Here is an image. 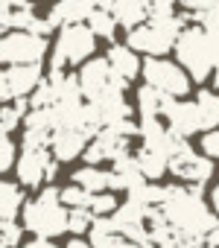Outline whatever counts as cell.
I'll use <instances>...</instances> for the list:
<instances>
[{"instance_id": "obj_10", "label": "cell", "mask_w": 219, "mask_h": 248, "mask_svg": "<svg viewBox=\"0 0 219 248\" xmlns=\"http://www.w3.org/2000/svg\"><path fill=\"white\" fill-rule=\"evenodd\" d=\"M164 123H167V129L181 140L204 132L202 111H199V105L193 99H170L167 108H164Z\"/></svg>"}, {"instance_id": "obj_22", "label": "cell", "mask_w": 219, "mask_h": 248, "mask_svg": "<svg viewBox=\"0 0 219 248\" xmlns=\"http://www.w3.org/2000/svg\"><path fill=\"white\" fill-rule=\"evenodd\" d=\"M30 111V99H12L0 105V135H12Z\"/></svg>"}, {"instance_id": "obj_32", "label": "cell", "mask_w": 219, "mask_h": 248, "mask_svg": "<svg viewBox=\"0 0 219 248\" xmlns=\"http://www.w3.org/2000/svg\"><path fill=\"white\" fill-rule=\"evenodd\" d=\"M64 248H94L91 245V239H82V236H73V239H67V245Z\"/></svg>"}, {"instance_id": "obj_4", "label": "cell", "mask_w": 219, "mask_h": 248, "mask_svg": "<svg viewBox=\"0 0 219 248\" xmlns=\"http://www.w3.org/2000/svg\"><path fill=\"white\" fill-rule=\"evenodd\" d=\"M187 18L170 15V18H146L141 27L126 32V44L135 53H146V56H167L175 47L178 32L184 30Z\"/></svg>"}, {"instance_id": "obj_27", "label": "cell", "mask_w": 219, "mask_h": 248, "mask_svg": "<svg viewBox=\"0 0 219 248\" xmlns=\"http://www.w3.org/2000/svg\"><path fill=\"white\" fill-rule=\"evenodd\" d=\"M15 161H18V146H15V140H12L9 135H0V175L9 172V170L15 167Z\"/></svg>"}, {"instance_id": "obj_1", "label": "cell", "mask_w": 219, "mask_h": 248, "mask_svg": "<svg viewBox=\"0 0 219 248\" xmlns=\"http://www.w3.org/2000/svg\"><path fill=\"white\" fill-rule=\"evenodd\" d=\"M167 222L181 239H207V233L216 228V216L202 199L199 187H167V199L161 204Z\"/></svg>"}, {"instance_id": "obj_16", "label": "cell", "mask_w": 219, "mask_h": 248, "mask_svg": "<svg viewBox=\"0 0 219 248\" xmlns=\"http://www.w3.org/2000/svg\"><path fill=\"white\" fill-rule=\"evenodd\" d=\"M88 233H91V245L94 248H138L135 242H129L117 231V225L111 222V216H96Z\"/></svg>"}, {"instance_id": "obj_14", "label": "cell", "mask_w": 219, "mask_h": 248, "mask_svg": "<svg viewBox=\"0 0 219 248\" xmlns=\"http://www.w3.org/2000/svg\"><path fill=\"white\" fill-rule=\"evenodd\" d=\"M99 3L96 0H56V3L50 6V15H47V21H50V27L56 30H62V27H70V24H85L88 21V15L96 9Z\"/></svg>"}, {"instance_id": "obj_2", "label": "cell", "mask_w": 219, "mask_h": 248, "mask_svg": "<svg viewBox=\"0 0 219 248\" xmlns=\"http://www.w3.org/2000/svg\"><path fill=\"white\" fill-rule=\"evenodd\" d=\"M67 216H70V207L62 204L56 187H41L38 196L30 199L21 210L24 231L35 233L41 239H56V236L67 233Z\"/></svg>"}, {"instance_id": "obj_3", "label": "cell", "mask_w": 219, "mask_h": 248, "mask_svg": "<svg viewBox=\"0 0 219 248\" xmlns=\"http://www.w3.org/2000/svg\"><path fill=\"white\" fill-rule=\"evenodd\" d=\"M175 62L187 70L190 79L204 82L213 70V44L210 32L202 24H184V30L175 38Z\"/></svg>"}, {"instance_id": "obj_12", "label": "cell", "mask_w": 219, "mask_h": 248, "mask_svg": "<svg viewBox=\"0 0 219 248\" xmlns=\"http://www.w3.org/2000/svg\"><path fill=\"white\" fill-rule=\"evenodd\" d=\"M88 143H91V135H85L82 129H56L50 138V152L56 161L67 164V161H76L79 155H85Z\"/></svg>"}, {"instance_id": "obj_23", "label": "cell", "mask_w": 219, "mask_h": 248, "mask_svg": "<svg viewBox=\"0 0 219 248\" xmlns=\"http://www.w3.org/2000/svg\"><path fill=\"white\" fill-rule=\"evenodd\" d=\"M85 24H88L91 32H94L96 38H102V41H114V35H117V21H114V15L108 12V9H102V6H96V9L88 15Z\"/></svg>"}, {"instance_id": "obj_11", "label": "cell", "mask_w": 219, "mask_h": 248, "mask_svg": "<svg viewBox=\"0 0 219 248\" xmlns=\"http://www.w3.org/2000/svg\"><path fill=\"white\" fill-rule=\"evenodd\" d=\"M76 79H79V88H82L85 102H94L108 85L114 82V73H111V64H108V59H102V56H91L85 64H79Z\"/></svg>"}, {"instance_id": "obj_8", "label": "cell", "mask_w": 219, "mask_h": 248, "mask_svg": "<svg viewBox=\"0 0 219 248\" xmlns=\"http://www.w3.org/2000/svg\"><path fill=\"white\" fill-rule=\"evenodd\" d=\"M47 56V38L30 30H9L0 38V64H41Z\"/></svg>"}, {"instance_id": "obj_15", "label": "cell", "mask_w": 219, "mask_h": 248, "mask_svg": "<svg viewBox=\"0 0 219 248\" xmlns=\"http://www.w3.org/2000/svg\"><path fill=\"white\" fill-rule=\"evenodd\" d=\"M3 73H6L12 99H30V93L44 82L41 64H12V67H6Z\"/></svg>"}, {"instance_id": "obj_29", "label": "cell", "mask_w": 219, "mask_h": 248, "mask_svg": "<svg viewBox=\"0 0 219 248\" xmlns=\"http://www.w3.org/2000/svg\"><path fill=\"white\" fill-rule=\"evenodd\" d=\"M199 146H202V155H207L210 161H219V126L210 132H202Z\"/></svg>"}, {"instance_id": "obj_28", "label": "cell", "mask_w": 219, "mask_h": 248, "mask_svg": "<svg viewBox=\"0 0 219 248\" xmlns=\"http://www.w3.org/2000/svg\"><path fill=\"white\" fill-rule=\"evenodd\" d=\"M21 233H24V225H18L15 219H0V242L6 248L21 245Z\"/></svg>"}, {"instance_id": "obj_18", "label": "cell", "mask_w": 219, "mask_h": 248, "mask_svg": "<svg viewBox=\"0 0 219 248\" xmlns=\"http://www.w3.org/2000/svg\"><path fill=\"white\" fill-rule=\"evenodd\" d=\"M135 164L146 181H158V178H164V172H170V155L155 146H141L135 152Z\"/></svg>"}, {"instance_id": "obj_5", "label": "cell", "mask_w": 219, "mask_h": 248, "mask_svg": "<svg viewBox=\"0 0 219 248\" xmlns=\"http://www.w3.org/2000/svg\"><path fill=\"white\" fill-rule=\"evenodd\" d=\"M94 50H96V35L91 32L88 24L62 27L50 50V73H62V70L85 64L94 56Z\"/></svg>"}, {"instance_id": "obj_13", "label": "cell", "mask_w": 219, "mask_h": 248, "mask_svg": "<svg viewBox=\"0 0 219 248\" xmlns=\"http://www.w3.org/2000/svg\"><path fill=\"white\" fill-rule=\"evenodd\" d=\"M96 3L111 12L117 27H123L129 32V30L141 27L149 18V3H152V0H96Z\"/></svg>"}, {"instance_id": "obj_6", "label": "cell", "mask_w": 219, "mask_h": 248, "mask_svg": "<svg viewBox=\"0 0 219 248\" xmlns=\"http://www.w3.org/2000/svg\"><path fill=\"white\" fill-rule=\"evenodd\" d=\"M146 85H152L155 91L172 96V99H187L190 96V88H193V79L187 76V70L167 59V56H146L143 67H141Z\"/></svg>"}, {"instance_id": "obj_33", "label": "cell", "mask_w": 219, "mask_h": 248, "mask_svg": "<svg viewBox=\"0 0 219 248\" xmlns=\"http://www.w3.org/2000/svg\"><path fill=\"white\" fill-rule=\"evenodd\" d=\"M210 204H213V210L219 213V184H213V187H210Z\"/></svg>"}, {"instance_id": "obj_20", "label": "cell", "mask_w": 219, "mask_h": 248, "mask_svg": "<svg viewBox=\"0 0 219 248\" xmlns=\"http://www.w3.org/2000/svg\"><path fill=\"white\" fill-rule=\"evenodd\" d=\"M24 204H27L24 187L15 181L0 178V219H15L24 210Z\"/></svg>"}, {"instance_id": "obj_24", "label": "cell", "mask_w": 219, "mask_h": 248, "mask_svg": "<svg viewBox=\"0 0 219 248\" xmlns=\"http://www.w3.org/2000/svg\"><path fill=\"white\" fill-rule=\"evenodd\" d=\"M117 207H120V202H117L114 190H105V193H94V196L88 199V210H91L94 216H111V213H114Z\"/></svg>"}, {"instance_id": "obj_21", "label": "cell", "mask_w": 219, "mask_h": 248, "mask_svg": "<svg viewBox=\"0 0 219 248\" xmlns=\"http://www.w3.org/2000/svg\"><path fill=\"white\" fill-rule=\"evenodd\" d=\"M170 99H172V96H167V93L155 91L152 85L138 88V114H141V120L164 117V108H167V102H170Z\"/></svg>"}, {"instance_id": "obj_25", "label": "cell", "mask_w": 219, "mask_h": 248, "mask_svg": "<svg viewBox=\"0 0 219 248\" xmlns=\"http://www.w3.org/2000/svg\"><path fill=\"white\" fill-rule=\"evenodd\" d=\"M94 213L88 207H70V216H67V231L70 233H88L91 225H94Z\"/></svg>"}, {"instance_id": "obj_7", "label": "cell", "mask_w": 219, "mask_h": 248, "mask_svg": "<svg viewBox=\"0 0 219 248\" xmlns=\"http://www.w3.org/2000/svg\"><path fill=\"white\" fill-rule=\"evenodd\" d=\"M15 172H18L21 187L41 190V187H47L56 178L59 161L53 158L50 146H24L18 161H15Z\"/></svg>"}, {"instance_id": "obj_17", "label": "cell", "mask_w": 219, "mask_h": 248, "mask_svg": "<svg viewBox=\"0 0 219 248\" xmlns=\"http://www.w3.org/2000/svg\"><path fill=\"white\" fill-rule=\"evenodd\" d=\"M105 59H108V64H111V73L120 76V79H126V82H132L141 73V67H143L141 56L129 44H111V50H108Z\"/></svg>"}, {"instance_id": "obj_26", "label": "cell", "mask_w": 219, "mask_h": 248, "mask_svg": "<svg viewBox=\"0 0 219 248\" xmlns=\"http://www.w3.org/2000/svg\"><path fill=\"white\" fill-rule=\"evenodd\" d=\"M59 199H62V204H64V207H88L91 193H88V190H82L79 184H67V187H62V190H59Z\"/></svg>"}, {"instance_id": "obj_31", "label": "cell", "mask_w": 219, "mask_h": 248, "mask_svg": "<svg viewBox=\"0 0 219 248\" xmlns=\"http://www.w3.org/2000/svg\"><path fill=\"white\" fill-rule=\"evenodd\" d=\"M21 248H59V245H56L53 239H41V236H35L32 242H24Z\"/></svg>"}, {"instance_id": "obj_30", "label": "cell", "mask_w": 219, "mask_h": 248, "mask_svg": "<svg viewBox=\"0 0 219 248\" xmlns=\"http://www.w3.org/2000/svg\"><path fill=\"white\" fill-rule=\"evenodd\" d=\"M3 102H12V91H9V82H6V73L0 70V105Z\"/></svg>"}, {"instance_id": "obj_19", "label": "cell", "mask_w": 219, "mask_h": 248, "mask_svg": "<svg viewBox=\"0 0 219 248\" xmlns=\"http://www.w3.org/2000/svg\"><path fill=\"white\" fill-rule=\"evenodd\" d=\"M73 184H79L82 190H88L91 196L94 193H105L111 190V170H99L96 164H85L79 170H73Z\"/></svg>"}, {"instance_id": "obj_9", "label": "cell", "mask_w": 219, "mask_h": 248, "mask_svg": "<svg viewBox=\"0 0 219 248\" xmlns=\"http://www.w3.org/2000/svg\"><path fill=\"white\" fill-rule=\"evenodd\" d=\"M170 172L175 175V178H181V181H187V184H204L210 175H213V164H210V158L207 155H199L193 146H190V140H175V146L170 149Z\"/></svg>"}]
</instances>
